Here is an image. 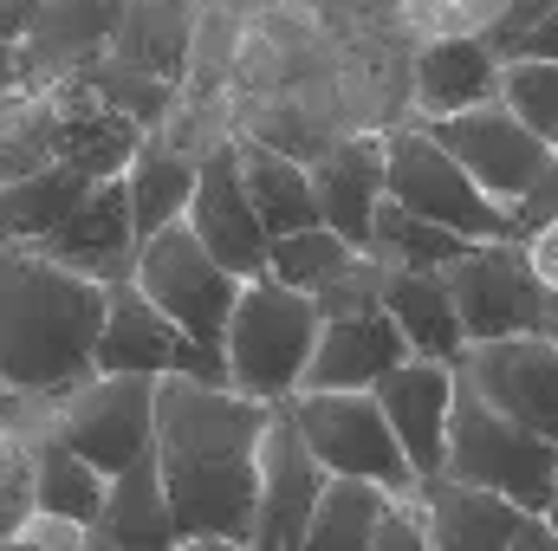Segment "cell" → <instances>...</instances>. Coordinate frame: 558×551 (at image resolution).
<instances>
[{"label":"cell","instance_id":"obj_1","mask_svg":"<svg viewBox=\"0 0 558 551\" xmlns=\"http://www.w3.org/2000/svg\"><path fill=\"white\" fill-rule=\"evenodd\" d=\"M274 403L221 377H156V461L175 506V551H254L260 441Z\"/></svg>","mask_w":558,"mask_h":551},{"label":"cell","instance_id":"obj_2","mask_svg":"<svg viewBox=\"0 0 558 551\" xmlns=\"http://www.w3.org/2000/svg\"><path fill=\"white\" fill-rule=\"evenodd\" d=\"M111 285L33 241H0V383L46 428L52 403H65L85 377H98Z\"/></svg>","mask_w":558,"mask_h":551},{"label":"cell","instance_id":"obj_3","mask_svg":"<svg viewBox=\"0 0 558 551\" xmlns=\"http://www.w3.org/2000/svg\"><path fill=\"white\" fill-rule=\"evenodd\" d=\"M325 331V311L312 292L286 285L274 273H254L234 298V318H228V338H221V357H228V383L260 396V403H286L305 390V364H312V344Z\"/></svg>","mask_w":558,"mask_h":551},{"label":"cell","instance_id":"obj_4","mask_svg":"<svg viewBox=\"0 0 558 551\" xmlns=\"http://www.w3.org/2000/svg\"><path fill=\"white\" fill-rule=\"evenodd\" d=\"M441 474H461L474 487H494L533 513H546L558 480V441L526 428L520 415L494 409L481 390H454V421H448V467Z\"/></svg>","mask_w":558,"mask_h":551},{"label":"cell","instance_id":"obj_5","mask_svg":"<svg viewBox=\"0 0 558 551\" xmlns=\"http://www.w3.org/2000/svg\"><path fill=\"white\" fill-rule=\"evenodd\" d=\"M384 188H390L403 208L428 215V221L461 228L468 241H500V234L513 228V208H507V201H494V195L461 169V156L435 137V124H428V118H403V124H390Z\"/></svg>","mask_w":558,"mask_h":551},{"label":"cell","instance_id":"obj_6","mask_svg":"<svg viewBox=\"0 0 558 551\" xmlns=\"http://www.w3.org/2000/svg\"><path fill=\"white\" fill-rule=\"evenodd\" d=\"M286 409L299 421V434L312 441V454L325 461V474H364L397 493L416 487V467L377 403V390H299L286 396Z\"/></svg>","mask_w":558,"mask_h":551},{"label":"cell","instance_id":"obj_7","mask_svg":"<svg viewBox=\"0 0 558 551\" xmlns=\"http://www.w3.org/2000/svg\"><path fill=\"white\" fill-rule=\"evenodd\" d=\"M131 279H137L143 292H149V298H156V305L189 331V338H202L208 351H221L228 318H234V298H241V285H247L228 260H215V254H208V241H202L189 221H175V228L149 234Z\"/></svg>","mask_w":558,"mask_h":551},{"label":"cell","instance_id":"obj_8","mask_svg":"<svg viewBox=\"0 0 558 551\" xmlns=\"http://www.w3.org/2000/svg\"><path fill=\"white\" fill-rule=\"evenodd\" d=\"M454 285V305H461V325H468V344L481 338H513V331H553L558 338V292L539 285V273L526 267L520 241L500 234V241H474L454 267H441Z\"/></svg>","mask_w":558,"mask_h":551},{"label":"cell","instance_id":"obj_9","mask_svg":"<svg viewBox=\"0 0 558 551\" xmlns=\"http://www.w3.org/2000/svg\"><path fill=\"white\" fill-rule=\"evenodd\" d=\"M46 428H59L78 454H92L105 474H124L137 454L156 448V377L137 370H98L65 403H52Z\"/></svg>","mask_w":558,"mask_h":551},{"label":"cell","instance_id":"obj_10","mask_svg":"<svg viewBox=\"0 0 558 551\" xmlns=\"http://www.w3.org/2000/svg\"><path fill=\"white\" fill-rule=\"evenodd\" d=\"M410 493L428 519L435 551H558V532L546 513H533L494 487H474L461 474H428Z\"/></svg>","mask_w":558,"mask_h":551},{"label":"cell","instance_id":"obj_11","mask_svg":"<svg viewBox=\"0 0 558 551\" xmlns=\"http://www.w3.org/2000/svg\"><path fill=\"white\" fill-rule=\"evenodd\" d=\"M435 124V137L448 143L454 156H461V169L494 195V201H526V188L553 169V137H539L507 98H487V105H468V111H454V118H428Z\"/></svg>","mask_w":558,"mask_h":551},{"label":"cell","instance_id":"obj_12","mask_svg":"<svg viewBox=\"0 0 558 551\" xmlns=\"http://www.w3.org/2000/svg\"><path fill=\"white\" fill-rule=\"evenodd\" d=\"M98 370H137V377H221L228 383V357L208 351L202 338H189L137 279L111 285L105 305V331H98Z\"/></svg>","mask_w":558,"mask_h":551},{"label":"cell","instance_id":"obj_13","mask_svg":"<svg viewBox=\"0 0 558 551\" xmlns=\"http://www.w3.org/2000/svg\"><path fill=\"white\" fill-rule=\"evenodd\" d=\"M454 377L481 390L494 409L520 415L526 428L558 441V338L553 331H513V338H481L454 357Z\"/></svg>","mask_w":558,"mask_h":551},{"label":"cell","instance_id":"obj_14","mask_svg":"<svg viewBox=\"0 0 558 551\" xmlns=\"http://www.w3.org/2000/svg\"><path fill=\"white\" fill-rule=\"evenodd\" d=\"M325 461L299 434L286 403H274L267 441H260V513H254V551H305V526L325 493Z\"/></svg>","mask_w":558,"mask_h":551},{"label":"cell","instance_id":"obj_15","mask_svg":"<svg viewBox=\"0 0 558 551\" xmlns=\"http://www.w3.org/2000/svg\"><path fill=\"white\" fill-rule=\"evenodd\" d=\"M189 228L208 241L215 260H228L241 279L267 273V221L247 195V169H241V137H215L202 149V182L189 201Z\"/></svg>","mask_w":558,"mask_h":551},{"label":"cell","instance_id":"obj_16","mask_svg":"<svg viewBox=\"0 0 558 551\" xmlns=\"http://www.w3.org/2000/svg\"><path fill=\"white\" fill-rule=\"evenodd\" d=\"M33 247H46L52 260H65V267H78V273H92V279H105V285L131 279L137 273V254H143L137 215H131V182H124V175L92 182V195H85L46 241H33Z\"/></svg>","mask_w":558,"mask_h":551},{"label":"cell","instance_id":"obj_17","mask_svg":"<svg viewBox=\"0 0 558 551\" xmlns=\"http://www.w3.org/2000/svg\"><path fill=\"white\" fill-rule=\"evenodd\" d=\"M384 162H390V131H357V137H331L312 156V182H318V215L371 254L377 234V208H384Z\"/></svg>","mask_w":558,"mask_h":551},{"label":"cell","instance_id":"obj_18","mask_svg":"<svg viewBox=\"0 0 558 551\" xmlns=\"http://www.w3.org/2000/svg\"><path fill=\"white\" fill-rule=\"evenodd\" d=\"M454 390H461V377H454V364H441V357H403V364L377 383V403L390 415V428H397V441H403L416 480H428V474L448 467Z\"/></svg>","mask_w":558,"mask_h":551},{"label":"cell","instance_id":"obj_19","mask_svg":"<svg viewBox=\"0 0 558 551\" xmlns=\"http://www.w3.org/2000/svg\"><path fill=\"white\" fill-rule=\"evenodd\" d=\"M403 357H416V344L403 338L390 305L371 311H338L325 318L312 364H305V390H377Z\"/></svg>","mask_w":558,"mask_h":551},{"label":"cell","instance_id":"obj_20","mask_svg":"<svg viewBox=\"0 0 558 551\" xmlns=\"http://www.w3.org/2000/svg\"><path fill=\"white\" fill-rule=\"evenodd\" d=\"M500 46L481 33L454 39H416L410 52V118H454L468 105L500 98Z\"/></svg>","mask_w":558,"mask_h":551},{"label":"cell","instance_id":"obj_21","mask_svg":"<svg viewBox=\"0 0 558 551\" xmlns=\"http://www.w3.org/2000/svg\"><path fill=\"white\" fill-rule=\"evenodd\" d=\"M65 98H59V72H26L7 98H0V182L39 175L52 162H65Z\"/></svg>","mask_w":558,"mask_h":551},{"label":"cell","instance_id":"obj_22","mask_svg":"<svg viewBox=\"0 0 558 551\" xmlns=\"http://www.w3.org/2000/svg\"><path fill=\"white\" fill-rule=\"evenodd\" d=\"M124 7L131 0H46L39 20L20 39L26 72H78V65H92L98 52H111Z\"/></svg>","mask_w":558,"mask_h":551},{"label":"cell","instance_id":"obj_23","mask_svg":"<svg viewBox=\"0 0 558 551\" xmlns=\"http://www.w3.org/2000/svg\"><path fill=\"white\" fill-rule=\"evenodd\" d=\"M92 539L105 551H131V546H175V506H169V487H162V461L156 448L137 454L124 474H111V493H105V513L92 526Z\"/></svg>","mask_w":558,"mask_h":551},{"label":"cell","instance_id":"obj_24","mask_svg":"<svg viewBox=\"0 0 558 551\" xmlns=\"http://www.w3.org/2000/svg\"><path fill=\"white\" fill-rule=\"evenodd\" d=\"M384 305L397 311L403 338L416 344V357H441L454 364L468 351V325L454 305L448 273H410V267H384Z\"/></svg>","mask_w":558,"mask_h":551},{"label":"cell","instance_id":"obj_25","mask_svg":"<svg viewBox=\"0 0 558 551\" xmlns=\"http://www.w3.org/2000/svg\"><path fill=\"white\" fill-rule=\"evenodd\" d=\"M241 169H247V195L267 221V241L279 234H299L318 215V182H312V162H299L292 149H279L267 137H241Z\"/></svg>","mask_w":558,"mask_h":551},{"label":"cell","instance_id":"obj_26","mask_svg":"<svg viewBox=\"0 0 558 551\" xmlns=\"http://www.w3.org/2000/svg\"><path fill=\"white\" fill-rule=\"evenodd\" d=\"M131 182V215H137V234H162L175 221H189V201H195V182H202V149H175V143H156V131L143 137V149L124 169Z\"/></svg>","mask_w":558,"mask_h":551},{"label":"cell","instance_id":"obj_27","mask_svg":"<svg viewBox=\"0 0 558 551\" xmlns=\"http://www.w3.org/2000/svg\"><path fill=\"white\" fill-rule=\"evenodd\" d=\"M105 493H111V474H105L92 454H78L59 428H33V500H39V506L98 526Z\"/></svg>","mask_w":558,"mask_h":551},{"label":"cell","instance_id":"obj_28","mask_svg":"<svg viewBox=\"0 0 558 551\" xmlns=\"http://www.w3.org/2000/svg\"><path fill=\"white\" fill-rule=\"evenodd\" d=\"M98 175H85L78 162H52L39 175L0 182V241H46L85 195Z\"/></svg>","mask_w":558,"mask_h":551},{"label":"cell","instance_id":"obj_29","mask_svg":"<svg viewBox=\"0 0 558 551\" xmlns=\"http://www.w3.org/2000/svg\"><path fill=\"white\" fill-rule=\"evenodd\" d=\"M390 493H397V487H384V480L331 474L325 493H318V513H312V526H305V551H371Z\"/></svg>","mask_w":558,"mask_h":551},{"label":"cell","instance_id":"obj_30","mask_svg":"<svg viewBox=\"0 0 558 551\" xmlns=\"http://www.w3.org/2000/svg\"><path fill=\"white\" fill-rule=\"evenodd\" d=\"M189 26H195V7L189 0H131L124 20H118L111 52H124V59H137V65H149V72H162V78L182 85L189 46H195Z\"/></svg>","mask_w":558,"mask_h":551},{"label":"cell","instance_id":"obj_31","mask_svg":"<svg viewBox=\"0 0 558 551\" xmlns=\"http://www.w3.org/2000/svg\"><path fill=\"white\" fill-rule=\"evenodd\" d=\"M468 247H474V241H468L461 228H441V221H428V215H416V208H403L397 195H384V208H377V234H371V254H377L384 267L441 273V267H454Z\"/></svg>","mask_w":558,"mask_h":551},{"label":"cell","instance_id":"obj_32","mask_svg":"<svg viewBox=\"0 0 558 551\" xmlns=\"http://www.w3.org/2000/svg\"><path fill=\"white\" fill-rule=\"evenodd\" d=\"M364 247H351L331 221H312V228H299V234H279L274 247H267V273L286 279V285H299V292H318L325 279L338 273V267H351Z\"/></svg>","mask_w":558,"mask_h":551},{"label":"cell","instance_id":"obj_33","mask_svg":"<svg viewBox=\"0 0 558 551\" xmlns=\"http://www.w3.org/2000/svg\"><path fill=\"white\" fill-rule=\"evenodd\" d=\"M384 13L410 39H454V33L494 39L500 20L513 13V0H384Z\"/></svg>","mask_w":558,"mask_h":551},{"label":"cell","instance_id":"obj_34","mask_svg":"<svg viewBox=\"0 0 558 551\" xmlns=\"http://www.w3.org/2000/svg\"><path fill=\"white\" fill-rule=\"evenodd\" d=\"M500 98H507L539 137H558V59L513 52V59L500 65Z\"/></svg>","mask_w":558,"mask_h":551},{"label":"cell","instance_id":"obj_35","mask_svg":"<svg viewBox=\"0 0 558 551\" xmlns=\"http://www.w3.org/2000/svg\"><path fill=\"white\" fill-rule=\"evenodd\" d=\"M13 546H52V551H98L92 539V526L85 519H72V513H52V506H33L26 519H20V532H13Z\"/></svg>","mask_w":558,"mask_h":551},{"label":"cell","instance_id":"obj_36","mask_svg":"<svg viewBox=\"0 0 558 551\" xmlns=\"http://www.w3.org/2000/svg\"><path fill=\"white\" fill-rule=\"evenodd\" d=\"M371 551H435L428 539V519H422L416 493H390V506H384V519H377V539Z\"/></svg>","mask_w":558,"mask_h":551},{"label":"cell","instance_id":"obj_37","mask_svg":"<svg viewBox=\"0 0 558 551\" xmlns=\"http://www.w3.org/2000/svg\"><path fill=\"white\" fill-rule=\"evenodd\" d=\"M13 480H33V428L0 415V487H13Z\"/></svg>","mask_w":558,"mask_h":551},{"label":"cell","instance_id":"obj_38","mask_svg":"<svg viewBox=\"0 0 558 551\" xmlns=\"http://www.w3.org/2000/svg\"><path fill=\"white\" fill-rule=\"evenodd\" d=\"M33 506H39V500H33V480L0 487V546H13V532H20V519H26Z\"/></svg>","mask_w":558,"mask_h":551},{"label":"cell","instance_id":"obj_39","mask_svg":"<svg viewBox=\"0 0 558 551\" xmlns=\"http://www.w3.org/2000/svg\"><path fill=\"white\" fill-rule=\"evenodd\" d=\"M513 52H533V59H558V7L546 13V20H539V26H533V33H526V39H520V46H513ZM513 52H507V59H513Z\"/></svg>","mask_w":558,"mask_h":551},{"label":"cell","instance_id":"obj_40","mask_svg":"<svg viewBox=\"0 0 558 551\" xmlns=\"http://www.w3.org/2000/svg\"><path fill=\"white\" fill-rule=\"evenodd\" d=\"M20 78H26V52H20V39H7V33H0V98H7Z\"/></svg>","mask_w":558,"mask_h":551},{"label":"cell","instance_id":"obj_41","mask_svg":"<svg viewBox=\"0 0 558 551\" xmlns=\"http://www.w3.org/2000/svg\"><path fill=\"white\" fill-rule=\"evenodd\" d=\"M0 415H13V421H26V428H33V409H26V403L7 390V383H0Z\"/></svg>","mask_w":558,"mask_h":551},{"label":"cell","instance_id":"obj_42","mask_svg":"<svg viewBox=\"0 0 558 551\" xmlns=\"http://www.w3.org/2000/svg\"><path fill=\"white\" fill-rule=\"evenodd\" d=\"M546 519H553V532H558V480H553V500H546Z\"/></svg>","mask_w":558,"mask_h":551},{"label":"cell","instance_id":"obj_43","mask_svg":"<svg viewBox=\"0 0 558 551\" xmlns=\"http://www.w3.org/2000/svg\"><path fill=\"white\" fill-rule=\"evenodd\" d=\"M189 7H208V0H189Z\"/></svg>","mask_w":558,"mask_h":551},{"label":"cell","instance_id":"obj_44","mask_svg":"<svg viewBox=\"0 0 558 551\" xmlns=\"http://www.w3.org/2000/svg\"><path fill=\"white\" fill-rule=\"evenodd\" d=\"M553 149H558V137H553Z\"/></svg>","mask_w":558,"mask_h":551}]
</instances>
